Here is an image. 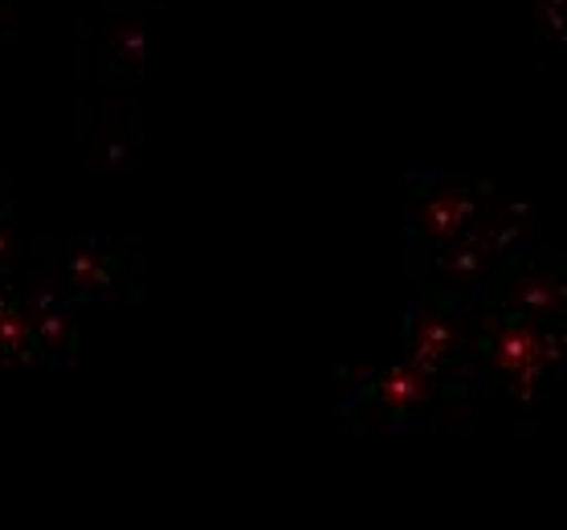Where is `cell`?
<instances>
[{
	"label": "cell",
	"instance_id": "cell-2",
	"mask_svg": "<svg viewBox=\"0 0 567 530\" xmlns=\"http://www.w3.org/2000/svg\"><path fill=\"white\" fill-rule=\"evenodd\" d=\"M503 360L506 363H527L530 360V339H518V335H511L503 343Z\"/></svg>",
	"mask_w": 567,
	"mask_h": 530
},
{
	"label": "cell",
	"instance_id": "cell-1",
	"mask_svg": "<svg viewBox=\"0 0 567 530\" xmlns=\"http://www.w3.org/2000/svg\"><path fill=\"white\" fill-rule=\"evenodd\" d=\"M421 392H425L421 375H413V372H388L384 375V401L392 404V408H404L409 401H421Z\"/></svg>",
	"mask_w": 567,
	"mask_h": 530
}]
</instances>
